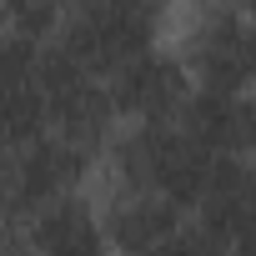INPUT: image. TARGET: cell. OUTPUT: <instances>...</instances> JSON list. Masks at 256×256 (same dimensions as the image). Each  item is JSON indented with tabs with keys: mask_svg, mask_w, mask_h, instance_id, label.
I'll return each mask as SVG.
<instances>
[{
	"mask_svg": "<svg viewBox=\"0 0 256 256\" xmlns=\"http://www.w3.org/2000/svg\"><path fill=\"white\" fill-rule=\"evenodd\" d=\"M66 16V0H0V30L20 40H50Z\"/></svg>",
	"mask_w": 256,
	"mask_h": 256,
	"instance_id": "cell-3",
	"label": "cell"
},
{
	"mask_svg": "<svg viewBox=\"0 0 256 256\" xmlns=\"http://www.w3.org/2000/svg\"><path fill=\"white\" fill-rule=\"evenodd\" d=\"M110 106L120 120H136V126H166L181 116V106L191 100V76L181 70V60L156 40L136 56H126L110 76H106Z\"/></svg>",
	"mask_w": 256,
	"mask_h": 256,
	"instance_id": "cell-1",
	"label": "cell"
},
{
	"mask_svg": "<svg viewBox=\"0 0 256 256\" xmlns=\"http://www.w3.org/2000/svg\"><path fill=\"white\" fill-rule=\"evenodd\" d=\"M100 216V236L110 246V256H141L156 251L171 231H181V221L191 216L186 206H176L171 196L151 191V186H120L90 201Z\"/></svg>",
	"mask_w": 256,
	"mask_h": 256,
	"instance_id": "cell-2",
	"label": "cell"
}]
</instances>
